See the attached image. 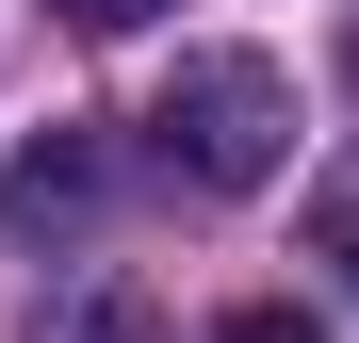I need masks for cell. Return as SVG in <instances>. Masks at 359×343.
<instances>
[{
	"label": "cell",
	"instance_id": "277c9868",
	"mask_svg": "<svg viewBox=\"0 0 359 343\" xmlns=\"http://www.w3.org/2000/svg\"><path fill=\"white\" fill-rule=\"evenodd\" d=\"M212 343H327V327H311V311H278V295H262V311H229Z\"/></svg>",
	"mask_w": 359,
	"mask_h": 343
},
{
	"label": "cell",
	"instance_id": "3957f363",
	"mask_svg": "<svg viewBox=\"0 0 359 343\" xmlns=\"http://www.w3.org/2000/svg\"><path fill=\"white\" fill-rule=\"evenodd\" d=\"M33 343H147V295H114V278H66V295L33 311Z\"/></svg>",
	"mask_w": 359,
	"mask_h": 343
},
{
	"label": "cell",
	"instance_id": "5b68a950",
	"mask_svg": "<svg viewBox=\"0 0 359 343\" xmlns=\"http://www.w3.org/2000/svg\"><path fill=\"white\" fill-rule=\"evenodd\" d=\"M66 17H82V33H147L163 0H66Z\"/></svg>",
	"mask_w": 359,
	"mask_h": 343
},
{
	"label": "cell",
	"instance_id": "6da1fadb",
	"mask_svg": "<svg viewBox=\"0 0 359 343\" xmlns=\"http://www.w3.org/2000/svg\"><path fill=\"white\" fill-rule=\"evenodd\" d=\"M147 147H163V180H196V196H262L294 163V82L262 49H180L163 98H147Z\"/></svg>",
	"mask_w": 359,
	"mask_h": 343
},
{
	"label": "cell",
	"instance_id": "7a4b0ae2",
	"mask_svg": "<svg viewBox=\"0 0 359 343\" xmlns=\"http://www.w3.org/2000/svg\"><path fill=\"white\" fill-rule=\"evenodd\" d=\"M0 213H17V246H66V229H98V131H82V114H49V131L17 147Z\"/></svg>",
	"mask_w": 359,
	"mask_h": 343
},
{
	"label": "cell",
	"instance_id": "8992f818",
	"mask_svg": "<svg viewBox=\"0 0 359 343\" xmlns=\"http://www.w3.org/2000/svg\"><path fill=\"white\" fill-rule=\"evenodd\" d=\"M343 262H359V246H343Z\"/></svg>",
	"mask_w": 359,
	"mask_h": 343
}]
</instances>
